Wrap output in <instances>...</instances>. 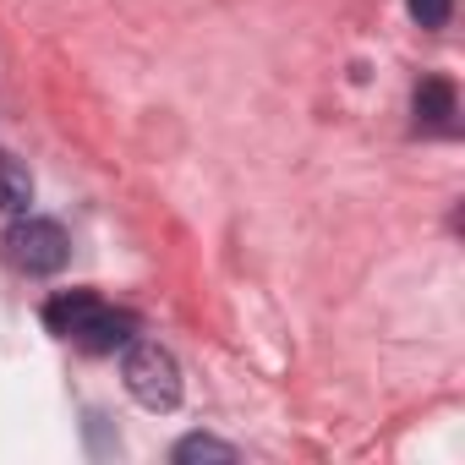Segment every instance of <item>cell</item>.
I'll return each instance as SVG.
<instances>
[{
	"instance_id": "cell-2",
	"label": "cell",
	"mask_w": 465,
	"mask_h": 465,
	"mask_svg": "<svg viewBox=\"0 0 465 465\" xmlns=\"http://www.w3.org/2000/svg\"><path fill=\"white\" fill-rule=\"evenodd\" d=\"M121 383L143 411H175L181 405V361L159 340H132L121 361Z\"/></svg>"
},
{
	"instance_id": "cell-7",
	"label": "cell",
	"mask_w": 465,
	"mask_h": 465,
	"mask_svg": "<svg viewBox=\"0 0 465 465\" xmlns=\"http://www.w3.org/2000/svg\"><path fill=\"white\" fill-rule=\"evenodd\" d=\"M405 12L421 23V28H449V17H454V0H405Z\"/></svg>"
},
{
	"instance_id": "cell-6",
	"label": "cell",
	"mask_w": 465,
	"mask_h": 465,
	"mask_svg": "<svg viewBox=\"0 0 465 465\" xmlns=\"http://www.w3.org/2000/svg\"><path fill=\"white\" fill-rule=\"evenodd\" d=\"M170 460H175V465H197V460L236 465L242 454H236V443H219V438H208V432H192V438H181V443L170 449Z\"/></svg>"
},
{
	"instance_id": "cell-3",
	"label": "cell",
	"mask_w": 465,
	"mask_h": 465,
	"mask_svg": "<svg viewBox=\"0 0 465 465\" xmlns=\"http://www.w3.org/2000/svg\"><path fill=\"white\" fill-rule=\"evenodd\" d=\"M6 252L28 274H61L66 258H72V242H66V230L55 219H17L6 230Z\"/></svg>"
},
{
	"instance_id": "cell-5",
	"label": "cell",
	"mask_w": 465,
	"mask_h": 465,
	"mask_svg": "<svg viewBox=\"0 0 465 465\" xmlns=\"http://www.w3.org/2000/svg\"><path fill=\"white\" fill-rule=\"evenodd\" d=\"M28 203H34V175H28V164L12 159V153H0V213H28Z\"/></svg>"
},
{
	"instance_id": "cell-1",
	"label": "cell",
	"mask_w": 465,
	"mask_h": 465,
	"mask_svg": "<svg viewBox=\"0 0 465 465\" xmlns=\"http://www.w3.org/2000/svg\"><path fill=\"white\" fill-rule=\"evenodd\" d=\"M45 323H50V334L83 345L88 356H115V351H126V345L137 340V318L121 312V307H104L94 291H66V296H55V302L45 307Z\"/></svg>"
},
{
	"instance_id": "cell-4",
	"label": "cell",
	"mask_w": 465,
	"mask_h": 465,
	"mask_svg": "<svg viewBox=\"0 0 465 465\" xmlns=\"http://www.w3.org/2000/svg\"><path fill=\"white\" fill-rule=\"evenodd\" d=\"M411 110H416V126H421V132H438V137H449V132H454V115H460L454 83H449V77H421V83H416V99H411Z\"/></svg>"
}]
</instances>
